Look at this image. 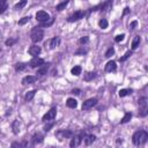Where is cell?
<instances>
[{
  "label": "cell",
  "mask_w": 148,
  "mask_h": 148,
  "mask_svg": "<svg viewBox=\"0 0 148 148\" xmlns=\"http://www.w3.org/2000/svg\"><path fill=\"white\" fill-rule=\"evenodd\" d=\"M113 53H115V49H113V48H110V49H108V50H106V52H105V57H106V58H110L111 56H113Z\"/></svg>",
  "instance_id": "obj_34"
},
{
  "label": "cell",
  "mask_w": 148,
  "mask_h": 148,
  "mask_svg": "<svg viewBox=\"0 0 148 148\" xmlns=\"http://www.w3.org/2000/svg\"><path fill=\"white\" fill-rule=\"evenodd\" d=\"M81 71H82V68H81L80 66H74V67L71 70V73H72L73 75H75V76H79V75L81 74Z\"/></svg>",
  "instance_id": "obj_24"
},
{
  "label": "cell",
  "mask_w": 148,
  "mask_h": 148,
  "mask_svg": "<svg viewBox=\"0 0 148 148\" xmlns=\"http://www.w3.org/2000/svg\"><path fill=\"white\" fill-rule=\"evenodd\" d=\"M44 37V31L43 29H41V27H35L33 28L31 34H30V38L33 41V43H38L43 40Z\"/></svg>",
  "instance_id": "obj_2"
},
{
  "label": "cell",
  "mask_w": 148,
  "mask_h": 148,
  "mask_svg": "<svg viewBox=\"0 0 148 148\" xmlns=\"http://www.w3.org/2000/svg\"><path fill=\"white\" fill-rule=\"evenodd\" d=\"M116 70H117L116 62L111 60V62H108V63H106V65H105V72L111 73V72H116Z\"/></svg>",
  "instance_id": "obj_13"
},
{
  "label": "cell",
  "mask_w": 148,
  "mask_h": 148,
  "mask_svg": "<svg viewBox=\"0 0 148 148\" xmlns=\"http://www.w3.org/2000/svg\"><path fill=\"white\" fill-rule=\"evenodd\" d=\"M7 9V4H5V5H3L1 7H0V14H3V13H5V11Z\"/></svg>",
  "instance_id": "obj_39"
},
{
  "label": "cell",
  "mask_w": 148,
  "mask_h": 148,
  "mask_svg": "<svg viewBox=\"0 0 148 148\" xmlns=\"http://www.w3.org/2000/svg\"><path fill=\"white\" fill-rule=\"evenodd\" d=\"M96 104H97V98H95V97L88 98L87 101L83 102V104H82V110H89V109H92L93 106H95Z\"/></svg>",
  "instance_id": "obj_8"
},
{
  "label": "cell",
  "mask_w": 148,
  "mask_h": 148,
  "mask_svg": "<svg viewBox=\"0 0 148 148\" xmlns=\"http://www.w3.org/2000/svg\"><path fill=\"white\" fill-rule=\"evenodd\" d=\"M43 140H44V137H43V134H41V133H35V134L33 135V139H31V141L34 142V145H36V143H42Z\"/></svg>",
  "instance_id": "obj_17"
},
{
  "label": "cell",
  "mask_w": 148,
  "mask_h": 148,
  "mask_svg": "<svg viewBox=\"0 0 148 148\" xmlns=\"http://www.w3.org/2000/svg\"><path fill=\"white\" fill-rule=\"evenodd\" d=\"M147 97H141L139 98V115L141 117H146L147 116V111H148V102H147Z\"/></svg>",
  "instance_id": "obj_3"
},
{
  "label": "cell",
  "mask_w": 148,
  "mask_h": 148,
  "mask_svg": "<svg viewBox=\"0 0 148 148\" xmlns=\"http://www.w3.org/2000/svg\"><path fill=\"white\" fill-rule=\"evenodd\" d=\"M12 129H13V132L15 134H19L21 132V129H22V123L20 121H14V123L12 124Z\"/></svg>",
  "instance_id": "obj_15"
},
{
  "label": "cell",
  "mask_w": 148,
  "mask_h": 148,
  "mask_svg": "<svg viewBox=\"0 0 148 148\" xmlns=\"http://www.w3.org/2000/svg\"><path fill=\"white\" fill-rule=\"evenodd\" d=\"M88 42H89V37H88V36H83V37H81L79 40V43L80 44H87Z\"/></svg>",
  "instance_id": "obj_35"
},
{
  "label": "cell",
  "mask_w": 148,
  "mask_h": 148,
  "mask_svg": "<svg viewBox=\"0 0 148 148\" xmlns=\"http://www.w3.org/2000/svg\"><path fill=\"white\" fill-rule=\"evenodd\" d=\"M84 135V134H83ZM83 135H73L72 138H71V141H70V147L71 148H76V147H79L80 145H81V141H82V137Z\"/></svg>",
  "instance_id": "obj_9"
},
{
  "label": "cell",
  "mask_w": 148,
  "mask_h": 148,
  "mask_svg": "<svg viewBox=\"0 0 148 148\" xmlns=\"http://www.w3.org/2000/svg\"><path fill=\"white\" fill-rule=\"evenodd\" d=\"M16 41H17L16 38H9V40H7V41L5 42V44H6L7 46H12L14 43H16Z\"/></svg>",
  "instance_id": "obj_36"
},
{
  "label": "cell",
  "mask_w": 148,
  "mask_h": 148,
  "mask_svg": "<svg viewBox=\"0 0 148 148\" xmlns=\"http://www.w3.org/2000/svg\"><path fill=\"white\" fill-rule=\"evenodd\" d=\"M25 5H27V1H25V0H22V1H20V3H17V4H15L14 8H15V9H22Z\"/></svg>",
  "instance_id": "obj_30"
},
{
  "label": "cell",
  "mask_w": 148,
  "mask_h": 148,
  "mask_svg": "<svg viewBox=\"0 0 148 148\" xmlns=\"http://www.w3.org/2000/svg\"><path fill=\"white\" fill-rule=\"evenodd\" d=\"M37 80V76H34V75H27L22 79V83L23 84H30V83H34L35 81Z\"/></svg>",
  "instance_id": "obj_16"
},
{
  "label": "cell",
  "mask_w": 148,
  "mask_h": 148,
  "mask_svg": "<svg viewBox=\"0 0 148 148\" xmlns=\"http://www.w3.org/2000/svg\"><path fill=\"white\" fill-rule=\"evenodd\" d=\"M49 67H50V64L48 63V64H44L43 66H41L38 70H37V76H43V75H45L46 73H48V70H49Z\"/></svg>",
  "instance_id": "obj_14"
},
{
  "label": "cell",
  "mask_w": 148,
  "mask_h": 148,
  "mask_svg": "<svg viewBox=\"0 0 148 148\" xmlns=\"http://www.w3.org/2000/svg\"><path fill=\"white\" fill-rule=\"evenodd\" d=\"M68 5V1H63V3H60L59 5H57V7H56V9L58 11V12H60V11H63L66 6Z\"/></svg>",
  "instance_id": "obj_27"
},
{
  "label": "cell",
  "mask_w": 148,
  "mask_h": 148,
  "mask_svg": "<svg viewBox=\"0 0 148 148\" xmlns=\"http://www.w3.org/2000/svg\"><path fill=\"white\" fill-rule=\"evenodd\" d=\"M137 25H138V22H137V21H133V22H131V24H130V28H131V29H134Z\"/></svg>",
  "instance_id": "obj_41"
},
{
  "label": "cell",
  "mask_w": 148,
  "mask_h": 148,
  "mask_svg": "<svg viewBox=\"0 0 148 148\" xmlns=\"http://www.w3.org/2000/svg\"><path fill=\"white\" fill-rule=\"evenodd\" d=\"M131 56H132V51H127V52H126V53L121 58V62H125L126 59H129Z\"/></svg>",
  "instance_id": "obj_33"
},
{
  "label": "cell",
  "mask_w": 148,
  "mask_h": 148,
  "mask_svg": "<svg viewBox=\"0 0 148 148\" xmlns=\"http://www.w3.org/2000/svg\"><path fill=\"white\" fill-rule=\"evenodd\" d=\"M131 118H132V113H131V112H127V113H125V116L123 117V119L121 121V123H122V124H126V123H129V122L131 121Z\"/></svg>",
  "instance_id": "obj_25"
},
{
  "label": "cell",
  "mask_w": 148,
  "mask_h": 148,
  "mask_svg": "<svg viewBox=\"0 0 148 148\" xmlns=\"http://www.w3.org/2000/svg\"><path fill=\"white\" fill-rule=\"evenodd\" d=\"M34 142L31 140H24L22 142V148H34Z\"/></svg>",
  "instance_id": "obj_23"
},
{
  "label": "cell",
  "mask_w": 148,
  "mask_h": 148,
  "mask_svg": "<svg viewBox=\"0 0 148 148\" xmlns=\"http://www.w3.org/2000/svg\"><path fill=\"white\" fill-rule=\"evenodd\" d=\"M66 105L71 109H75L78 106V101L75 98H67V102H66Z\"/></svg>",
  "instance_id": "obj_19"
},
{
  "label": "cell",
  "mask_w": 148,
  "mask_h": 148,
  "mask_svg": "<svg viewBox=\"0 0 148 148\" xmlns=\"http://www.w3.org/2000/svg\"><path fill=\"white\" fill-rule=\"evenodd\" d=\"M56 115H57V108H52V109H50V110L43 116L42 121H43L44 123L51 122V121H53L54 118H56Z\"/></svg>",
  "instance_id": "obj_4"
},
{
  "label": "cell",
  "mask_w": 148,
  "mask_h": 148,
  "mask_svg": "<svg viewBox=\"0 0 148 148\" xmlns=\"http://www.w3.org/2000/svg\"><path fill=\"white\" fill-rule=\"evenodd\" d=\"M56 137L58 138V140H64V139H67V138H72L73 137V133L72 131H68V130H63V131H58L56 133Z\"/></svg>",
  "instance_id": "obj_6"
},
{
  "label": "cell",
  "mask_w": 148,
  "mask_h": 148,
  "mask_svg": "<svg viewBox=\"0 0 148 148\" xmlns=\"http://www.w3.org/2000/svg\"><path fill=\"white\" fill-rule=\"evenodd\" d=\"M130 13V8L129 7H126L125 8V11H124V13H123V15H126V14H129Z\"/></svg>",
  "instance_id": "obj_42"
},
{
  "label": "cell",
  "mask_w": 148,
  "mask_h": 148,
  "mask_svg": "<svg viewBox=\"0 0 148 148\" xmlns=\"http://www.w3.org/2000/svg\"><path fill=\"white\" fill-rule=\"evenodd\" d=\"M29 20H30V16H25V17H22V19L19 21V24H20V25H23V24L28 23V22H29Z\"/></svg>",
  "instance_id": "obj_32"
},
{
  "label": "cell",
  "mask_w": 148,
  "mask_h": 148,
  "mask_svg": "<svg viewBox=\"0 0 148 148\" xmlns=\"http://www.w3.org/2000/svg\"><path fill=\"white\" fill-rule=\"evenodd\" d=\"M140 42H141V37H140V36H135V37L133 38V41H132V45H131L132 50H135V49H138V46H139Z\"/></svg>",
  "instance_id": "obj_20"
},
{
  "label": "cell",
  "mask_w": 148,
  "mask_h": 148,
  "mask_svg": "<svg viewBox=\"0 0 148 148\" xmlns=\"http://www.w3.org/2000/svg\"><path fill=\"white\" fill-rule=\"evenodd\" d=\"M118 94H119L121 97H125V96H127V95L131 94V89H121Z\"/></svg>",
  "instance_id": "obj_28"
},
{
  "label": "cell",
  "mask_w": 148,
  "mask_h": 148,
  "mask_svg": "<svg viewBox=\"0 0 148 148\" xmlns=\"http://www.w3.org/2000/svg\"><path fill=\"white\" fill-rule=\"evenodd\" d=\"M95 78H96V73H95V72H87V73L84 74V76H83L84 81H92V80L95 79Z\"/></svg>",
  "instance_id": "obj_21"
},
{
  "label": "cell",
  "mask_w": 148,
  "mask_h": 148,
  "mask_svg": "<svg viewBox=\"0 0 148 148\" xmlns=\"http://www.w3.org/2000/svg\"><path fill=\"white\" fill-rule=\"evenodd\" d=\"M0 52H1V49H0Z\"/></svg>",
  "instance_id": "obj_44"
},
{
  "label": "cell",
  "mask_w": 148,
  "mask_h": 148,
  "mask_svg": "<svg viewBox=\"0 0 148 148\" xmlns=\"http://www.w3.org/2000/svg\"><path fill=\"white\" fill-rule=\"evenodd\" d=\"M41 51H42L41 48L37 46V45H33V46L29 48V50H28L29 54H30V56H34V57H37V56L41 53Z\"/></svg>",
  "instance_id": "obj_12"
},
{
  "label": "cell",
  "mask_w": 148,
  "mask_h": 148,
  "mask_svg": "<svg viewBox=\"0 0 148 148\" xmlns=\"http://www.w3.org/2000/svg\"><path fill=\"white\" fill-rule=\"evenodd\" d=\"M82 140H83V142H84L86 146H90V145H93V143L95 142L96 137L93 135V134H89V135H86V134H84V135L82 137Z\"/></svg>",
  "instance_id": "obj_11"
},
{
  "label": "cell",
  "mask_w": 148,
  "mask_h": 148,
  "mask_svg": "<svg viewBox=\"0 0 148 148\" xmlns=\"http://www.w3.org/2000/svg\"><path fill=\"white\" fill-rule=\"evenodd\" d=\"M44 64H45L44 59L38 58V57H34L31 60H30V63H29V65H30L31 68H40V67L43 66Z\"/></svg>",
  "instance_id": "obj_5"
},
{
  "label": "cell",
  "mask_w": 148,
  "mask_h": 148,
  "mask_svg": "<svg viewBox=\"0 0 148 148\" xmlns=\"http://www.w3.org/2000/svg\"><path fill=\"white\" fill-rule=\"evenodd\" d=\"M53 22H54V19H52V17H50V20H48V21H45V22H43V23H41V27H50V25H52L53 24Z\"/></svg>",
  "instance_id": "obj_31"
},
{
  "label": "cell",
  "mask_w": 148,
  "mask_h": 148,
  "mask_svg": "<svg viewBox=\"0 0 148 148\" xmlns=\"http://www.w3.org/2000/svg\"><path fill=\"white\" fill-rule=\"evenodd\" d=\"M27 66H28V64H25V63H17L15 65V71L16 72H22L27 68Z\"/></svg>",
  "instance_id": "obj_22"
},
{
  "label": "cell",
  "mask_w": 148,
  "mask_h": 148,
  "mask_svg": "<svg viewBox=\"0 0 148 148\" xmlns=\"http://www.w3.org/2000/svg\"><path fill=\"white\" fill-rule=\"evenodd\" d=\"M36 20L40 21L41 23H43V22L50 20V15H49V13H46L44 11H40L36 13Z\"/></svg>",
  "instance_id": "obj_10"
},
{
  "label": "cell",
  "mask_w": 148,
  "mask_h": 148,
  "mask_svg": "<svg viewBox=\"0 0 148 148\" xmlns=\"http://www.w3.org/2000/svg\"><path fill=\"white\" fill-rule=\"evenodd\" d=\"M35 93H36V90L28 92V93L25 94V96H24V100H25V101H31V100L34 98V96H35Z\"/></svg>",
  "instance_id": "obj_26"
},
{
  "label": "cell",
  "mask_w": 148,
  "mask_h": 148,
  "mask_svg": "<svg viewBox=\"0 0 148 148\" xmlns=\"http://www.w3.org/2000/svg\"><path fill=\"white\" fill-rule=\"evenodd\" d=\"M147 139H148V133L143 130H139L133 134L132 142L134 146H141L147 141Z\"/></svg>",
  "instance_id": "obj_1"
},
{
  "label": "cell",
  "mask_w": 148,
  "mask_h": 148,
  "mask_svg": "<svg viewBox=\"0 0 148 148\" xmlns=\"http://www.w3.org/2000/svg\"><path fill=\"white\" fill-rule=\"evenodd\" d=\"M11 148H22V143H20V142H13L12 143V146H11Z\"/></svg>",
  "instance_id": "obj_38"
},
{
  "label": "cell",
  "mask_w": 148,
  "mask_h": 148,
  "mask_svg": "<svg viewBox=\"0 0 148 148\" xmlns=\"http://www.w3.org/2000/svg\"><path fill=\"white\" fill-rule=\"evenodd\" d=\"M84 15H86V13H84L83 11H78V12L73 13L72 15H70L68 19H67V21H68V22H75V21H79V20L83 19Z\"/></svg>",
  "instance_id": "obj_7"
},
{
  "label": "cell",
  "mask_w": 148,
  "mask_h": 148,
  "mask_svg": "<svg viewBox=\"0 0 148 148\" xmlns=\"http://www.w3.org/2000/svg\"><path fill=\"white\" fill-rule=\"evenodd\" d=\"M5 4H7V3L5 1V0H0V7H1L3 5H5Z\"/></svg>",
  "instance_id": "obj_43"
},
{
  "label": "cell",
  "mask_w": 148,
  "mask_h": 148,
  "mask_svg": "<svg viewBox=\"0 0 148 148\" xmlns=\"http://www.w3.org/2000/svg\"><path fill=\"white\" fill-rule=\"evenodd\" d=\"M49 44H50V49H56L57 46H59V44H60V37H58V36L53 37L49 42Z\"/></svg>",
  "instance_id": "obj_18"
},
{
  "label": "cell",
  "mask_w": 148,
  "mask_h": 148,
  "mask_svg": "<svg viewBox=\"0 0 148 148\" xmlns=\"http://www.w3.org/2000/svg\"><path fill=\"white\" fill-rule=\"evenodd\" d=\"M108 21L105 20V19H102V20H100V22H98V25H100V28L101 29H106L108 28Z\"/></svg>",
  "instance_id": "obj_29"
},
{
  "label": "cell",
  "mask_w": 148,
  "mask_h": 148,
  "mask_svg": "<svg viewBox=\"0 0 148 148\" xmlns=\"http://www.w3.org/2000/svg\"><path fill=\"white\" fill-rule=\"evenodd\" d=\"M124 38H125V35H124V34H122V35H118V36H116L115 41H116L117 43H119V42H122Z\"/></svg>",
  "instance_id": "obj_37"
},
{
  "label": "cell",
  "mask_w": 148,
  "mask_h": 148,
  "mask_svg": "<svg viewBox=\"0 0 148 148\" xmlns=\"http://www.w3.org/2000/svg\"><path fill=\"white\" fill-rule=\"evenodd\" d=\"M72 94H73V95H80V94H81V90L78 89V88H75V89L72 90Z\"/></svg>",
  "instance_id": "obj_40"
}]
</instances>
